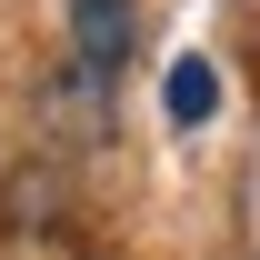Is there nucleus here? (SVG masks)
I'll use <instances>...</instances> for the list:
<instances>
[{
	"instance_id": "f257e3e1",
	"label": "nucleus",
	"mask_w": 260,
	"mask_h": 260,
	"mask_svg": "<svg viewBox=\"0 0 260 260\" xmlns=\"http://www.w3.org/2000/svg\"><path fill=\"white\" fill-rule=\"evenodd\" d=\"M130 50H140V0H70V60L120 80Z\"/></svg>"
},
{
	"instance_id": "f03ea898",
	"label": "nucleus",
	"mask_w": 260,
	"mask_h": 260,
	"mask_svg": "<svg viewBox=\"0 0 260 260\" xmlns=\"http://www.w3.org/2000/svg\"><path fill=\"white\" fill-rule=\"evenodd\" d=\"M40 110L60 120V150H90L100 130H110V70H90V60H70L50 90H40Z\"/></svg>"
},
{
	"instance_id": "7ed1b4c3",
	"label": "nucleus",
	"mask_w": 260,
	"mask_h": 260,
	"mask_svg": "<svg viewBox=\"0 0 260 260\" xmlns=\"http://www.w3.org/2000/svg\"><path fill=\"white\" fill-rule=\"evenodd\" d=\"M160 100H170V120H180V130H200L210 110H220V70H210V60H170Z\"/></svg>"
}]
</instances>
